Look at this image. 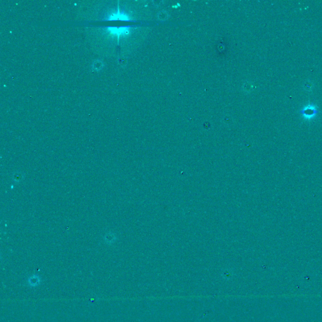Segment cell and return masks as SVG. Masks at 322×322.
<instances>
[{"mask_svg": "<svg viewBox=\"0 0 322 322\" xmlns=\"http://www.w3.org/2000/svg\"><path fill=\"white\" fill-rule=\"evenodd\" d=\"M108 31L112 35L119 36L121 35L127 33L128 30V27H110L108 28Z\"/></svg>", "mask_w": 322, "mask_h": 322, "instance_id": "obj_1", "label": "cell"}, {"mask_svg": "<svg viewBox=\"0 0 322 322\" xmlns=\"http://www.w3.org/2000/svg\"><path fill=\"white\" fill-rule=\"evenodd\" d=\"M40 277L36 275H33L31 277H30L28 280V283L29 286H32V287L38 286L39 284H40Z\"/></svg>", "mask_w": 322, "mask_h": 322, "instance_id": "obj_2", "label": "cell"}, {"mask_svg": "<svg viewBox=\"0 0 322 322\" xmlns=\"http://www.w3.org/2000/svg\"><path fill=\"white\" fill-rule=\"evenodd\" d=\"M316 113V110L313 107L309 106L307 108V109H305L303 110L302 113L305 116H313Z\"/></svg>", "mask_w": 322, "mask_h": 322, "instance_id": "obj_3", "label": "cell"}]
</instances>
